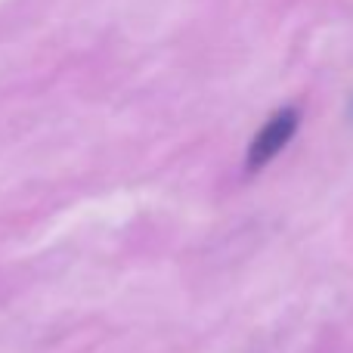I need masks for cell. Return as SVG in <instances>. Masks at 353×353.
Returning a JSON list of instances; mask_svg holds the SVG:
<instances>
[{"instance_id":"cell-1","label":"cell","mask_w":353,"mask_h":353,"mask_svg":"<svg viewBox=\"0 0 353 353\" xmlns=\"http://www.w3.org/2000/svg\"><path fill=\"white\" fill-rule=\"evenodd\" d=\"M298 124H301V112L294 109V105H285V109L273 112V115L267 118V124H263L254 134V140H251L248 155H245V168H248L251 174L267 168L270 161L292 143V137L298 134Z\"/></svg>"},{"instance_id":"cell-2","label":"cell","mask_w":353,"mask_h":353,"mask_svg":"<svg viewBox=\"0 0 353 353\" xmlns=\"http://www.w3.org/2000/svg\"><path fill=\"white\" fill-rule=\"evenodd\" d=\"M350 121H353V99H350Z\"/></svg>"}]
</instances>
